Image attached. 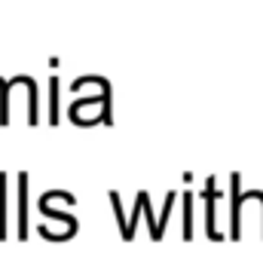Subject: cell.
<instances>
[{
	"label": "cell",
	"mask_w": 263,
	"mask_h": 260,
	"mask_svg": "<svg viewBox=\"0 0 263 260\" xmlns=\"http://www.w3.org/2000/svg\"><path fill=\"white\" fill-rule=\"evenodd\" d=\"M28 178H18V239H28Z\"/></svg>",
	"instance_id": "obj_1"
},
{
	"label": "cell",
	"mask_w": 263,
	"mask_h": 260,
	"mask_svg": "<svg viewBox=\"0 0 263 260\" xmlns=\"http://www.w3.org/2000/svg\"><path fill=\"white\" fill-rule=\"evenodd\" d=\"M9 236V193H6V175H0V239Z\"/></svg>",
	"instance_id": "obj_2"
},
{
	"label": "cell",
	"mask_w": 263,
	"mask_h": 260,
	"mask_svg": "<svg viewBox=\"0 0 263 260\" xmlns=\"http://www.w3.org/2000/svg\"><path fill=\"white\" fill-rule=\"evenodd\" d=\"M193 236V220H190V193H184V239Z\"/></svg>",
	"instance_id": "obj_3"
}]
</instances>
